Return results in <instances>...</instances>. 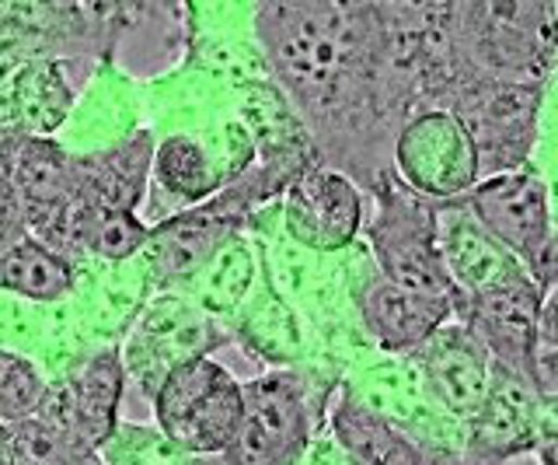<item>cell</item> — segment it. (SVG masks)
<instances>
[{
    "label": "cell",
    "mask_w": 558,
    "mask_h": 465,
    "mask_svg": "<svg viewBox=\"0 0 558 465\" xmlns=\"http://www.w3.org/2000/svg\"><path fill=\"white\" fill-rule=\"evenodd\" d=\"M360 312H363L366 330H371L380 347L391 354H415L440 325L458 319V312H453L450 305L412 295V290L391 284L388 277H380V273H374V277L363 284Z\"/></svg>",
    "instance_id": "5bb4252c"
},
{
    "label": "cell",
    "mask_w": 558,
    "mask_h": 465,
    "mask_svg": "<svg viewBox=\"0 0 558 465\" xmlns=\"http://www.w3.org/2000/svg\"><path fill=\"white\" fill-rule=\"evenodd\" d=\"M77 231L105 260H126V255H133L150 238V231L133 217V211H112V206H92V203L77 217Z\"/></svg>",
    "instance_id": "d6986e66"
},
{
    "label": "cell",
    "mask_w": 558,
    "mask_h": 465,
    "mask_svg": "<svg viewBox=\"0 0 558 465\" xmlns=\"http://www.w3.org/2000/svg\"><path fill=\"white\" fill-rule=\"evenodd\" d=\"M371 246L377 255V273L391 284L444 301L461 315L464 298L450 284L440 242H436V203L415 196L401 179L388 176L377 193V214L371 220Z\"/></svg>",
    "instance_id": "3957f363"
},
{
    "label": "cell",
    "mask_w": 558,
    "mask_h": 465,
    "mask_svg": "<svg viewBox=\"0 0 558 465\" xmlns=\"http://www.w3.org/2000/svg\"><path fill=\"white\" fill-rule=\"evenodd\" d=\"M161 238L168 242V255L174 266H192L203 252L217 249L223 231H220V220H206L203 214H192L161 228Z\"/></svg>",
    "instance_id": "7402d4cb"
},
{
    "label": "cell",
    "mask_w": 558,
    "mask_h": 465,
    "mask_svg": "<svg viewBox=\"0 0 558 465\" xmlns=\"http://www.w3.org/2000/svg\"><path fill=\"white\" fill-rule=\"evenodd\" d=\"M541 95H545V84L537 81L488 78L464 81L453 92V98L447 102V112L461 119L471 144H475L482 179L531 165Z\"/></svg>",
    "instance_id": "5b68a950"
},
{
    "label": "cell",
    "mask_w": 558,
    "mask_h": 465,
    "mask_svg": "<svg viewBox=\"0 0 558 465\" xmlns=\"http://www.w3.org/2000/svg\"><path fill=\"white\" fill-rule=\"evenodd\" d=\"M0 287L22 298L52 301L74 287V266L35 238H22L8 252H0Z\"/></svg>",
    "instance_id": "e0dca14e"
},
{
    "label": "cell",
    "mask_w": 558,
    "mask_h": 465,
    "mask_svg": "<svg viewBox=\"0 0 558 465\" xmlns=\"http://www.w3.org/2000/svg\"><path fill=\"white\" fill-rule=\"evenodd\" d=\"M363 196L342 171H307L287 196V224L296 242L311 249H342L356 238Z\"/></svg>",
    "instance_id": "4fadbf2b"
},
{
    "label": "cell",
    "mask_w": 558,
    "mask_h": 465,
    "mask_svg": "<svg viewBox=\"0 0 558 465\" xmlns=\"http://www.w3.org/2000/svg\"><path fill=\"white\" fill-rule=\"evenodd\" d=\"M122 392V365L119 350H105L95 360H87L81 374L70 382V413H74V438L87 448H98L112 438L116 406Z\"/></svg>",
    "instance_id": "2e32d148"
},
{
    "label": "cell",
    "mask_w": 558,
    "mask_h": 465,
    "mask_svg": "<svg viewBox=\"0 0 558 465\" xmlns=\"http://www.w3.org/2000/svg\"><path fill=\"white\" fill-rule=\"evenodd\" d=\"M461 200L545 295L558 287V235L551 231L548 186L534 165L482 179Z\"/></svg>",
    "instance_id": "277c9868"
},
{
    "label": "cell",
    "mask_w": 558,
    "mask_h": 465,
    "mask_svg": "<svg viewBox=\"0 0 558 465\" xmlns=\"http://www.w3.org/2000/svg\"><path fill=\"white\" fill-rule=\"evenodd\" d=\"M258 32L279 81L322 119L366 116V123L405 109L388 67L380 4H266Z\"/></svg>",
    "instance_id": "6da1fadb"
},
{
    "label": "cell",
    "mask_w": 558,
    "mask_h": 465,
    "mask_svg": "<svg viewBox=\"0 0 558 465\" xmlns=\"http://www.w3.org/2000/svg\"><path fill=\"white\" fill-rule=\"evenodd\" d=\"M555 53H558V4H548V0L458 4L461 84L475 78L545 84L551 74Z\"/></svg>",
    "instance_id": "7a4b0ae2"
},
{
    "label": "cell",
    "mask_w": 558,
    "mask_h": 465,
    "mask_svg": "<svg viewBox=\"0 0 558 465\" xmlns=\"http://www.w3.org/2000/svg\"><path fill=\"white\" fill-rule=\"evenodd\" d=\"M537 336L545 343L558 347V287H551L545 298H541V322H537Z\"/></svg>",
    "instance_id": "603a6c76"
},
{
    "label": "cell",
    "mask_w": 558,
    "mask_h": 465,
    "mask_svg": "<svg viewBox=\"0 0 558 465\" xmlns=\"http://www.w3.org/2000/svg\"><path fill=\"white\" fill-rule=\"evenodd\" d=\"M534 455H537V465H558V434H541Z\"/></svg>",
    "instance_id": "cb8c5ba5"
},
{
    "label": "cell",
    "mask_w": 558,
    "mask_h": 465,
    "mask_svg": "<svg viewBox=\"0 0 558 465\" xmlns=\"http://www.w3.org/2000/svg\"><path fill=\"white\" fill-rule=\"evenodd\" d=\"M412 357L436 403L461 420L475 417L488 389L493 357H488L478 336L461 319H450L447 325H440Z\"/></svg>",
    "instance_id": "7c38bea8"
},
{
    "label": "cell",
    "mask_w": 558,
    "mask_h": 465,
    "mask_svg": "<svg viewBox=\"0 0 558 465\" xmlns=\"http://www.w3.org/2000/svg\"><path fill=\"white\" fill-rule=\"evenodd\" d=\"M541 298H545V290L534 281H523V284L488 290V295L478 298H468L458 319L478 336V343L496 365H506L520 371L523 378H531L534 350H537Z\"/></svg>",
    "instance_id": "8fae6325"
},
{
    "label": "cell",
    "mask_w": 558,
    "mask_h": 465,
    "mask_svg": "<svg viewBox=\"0 0 558 465\" xmlns=\"http://www.w3.org/2000/svg\"><path fill=\"white\" fill-rule=\"evenodd\" d=\"M331 430L353 465H464L450 458V452H423L415 441H409L401 430H395L374 409L360 406L353 395L331 406Z\"/></svg>",
    "instance_id": "9a60e30c"
},
{
    "label": "cell",
    "mask_w": 558,
    "mask_h": 465,
    "mask_svg": "<svg viewBox=\"0 0 558 465\" xmlns=\"http://www.w3.org/2000/svg\"><path fill=\"white\" fill-rule=\"evenodd\" d=\"M244 406L227 462L231 465H290L304 452L307 409L293 374H269L241 385Z\"/></svg>",
    "instance_id": "ba28073f"
},
{
    "label": "cell",
    "mask_w": 558,
    "mask_h": 465,
    "mask_svg": "<svg viewBox=\"0 0 558 465\" xmlns=\"http://www.w3.org/2000/svg\"><path fill=\"white\" fill-rule=\"evenodd\" d=\"M395 168L401 186L433 203L461 200L482 182L478 151L461 119L447 109L412 112L398 127Z\"/></svg>",
    "instance_id": "52a82bcc"
},
{
    "label": "cell",
    "mask_w": 558,
    "mask_h": 465,
    "mask_svg": "<svg viewBox=\"0 0 558 465\" xmlns=\"http://www.w3.org/2000/svg\"><path fill=\"white\" fill-rule=\"evenodd\" d=\"M468 424L464 465H506L517 455H531L541 441V400L534 382L493 360L485 400Z\"/></svg>",
    "instance_id": "9c48e42d"
},
{
    "label": "cell",
    "mask_w": 558,
    "mask_h": 465,
    "mask_svg": "<svg viewBox=\"0 0 558 465\" xmlns=\"http://www.w3.org/2000/svg\"><path fill=\"white\" fill-rule=\"evenodd\" d=\"M46 403V385L25 357L0 350V420H32V413Z\"/></svg>",
    "instance_id": "ffe728a7"
},
{
    "label": "cell",
    "mask_w": 558,
    "mask_h": 465,
    "mask_svg": "<svg viewBox=\"0 0 558 465\" xmlns=\"http://www.w3.org/2000/svg\"><path fill=\"white\" fill-rule=\"evenodd\" d=\"M0 465H77L74 434L43 424H0Z\"/></svg>",
    "instance_id": "ac0fdd59"
},
{
    "label": "cell",
    "mask_w": 558,
    "mask_h": 465,
    "mask_svg": "<svg viewBox=\"0 0 558 465\" xmlns=\"http://www.w3.org/2000/svg\"><path fill=\"white\" fill-rule=\"evenodd\" d=\"M154 171L165 189H171V193H179L185 200H199L209 189L203 151L192 141H185V136H171V141L154 154Z\"/></svg>",
    "instance_id": "44dd1931"
},
{
    "label": "cell",
    "mask_w": 558,
    "mask_h": 465,
    "mask_svg": "<svg viewBox=\"0 0 558 465\" xmlns=\"http://www.w3.org/2000/svg\"><path fill=\"white\" fill-rule=\"evenodd\" d=\"M436 242H440L450 284L458 287L464 301L488 295V290L531 281L527 270L471 217L464 200L436 203Z\"/></svg>",
    "instance_id": "30bf717a"
},
{
    "label": "cell",
    "mask_w": 558,
    "mask_h": 465,
    "mask_svg": "<svg viewBox=\"0 0 558 465\" xmlns=\"http://www.w3.org/2000/svg\"><path fill=\"white\" fill-rule=\"evenodd\" d=\"M244 392L241 382L206 357L182 360L168 371L157 392V424L185 452H227L238 420Z\"/></svg>",
    "instance_id": "8992f818"
}]
</instances>
